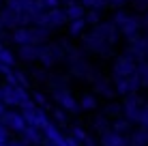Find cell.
<instances>
[{
  "mask_svg": "<svg viewBox=\"0 0 148 146\" xmlns=\"http://www.w3.org/2000/svg\"><path fill=\"white\" fill-rule=\"evenodd\" d=\"M105 140H108V142H105L108 146H120V140L116 138V135H108V138H105Z\"/></svg>",
  "mask_w": 148,
  "mask_h": 146,
  "instance_id": "6da1fadb",
  "label": "cell"
},
{
  "mask_svg": "<svg viewBox=\"0 0 148 146\" xmlns=\"http://www.w3.org/2000/svg\"><path fill=\"white\" fill-rule=\"evenodd\" d=\"M142 82L148 84V67H142Z\"/></svg>",
  "mask_w": 148,
  "mask_h": 146,
  "instance_id": "7a4b0ae2",
  "label": "cell"
}]
</instances>
